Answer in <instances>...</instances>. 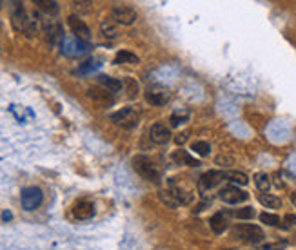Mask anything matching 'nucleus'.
Segmentation results:
<instances>
[{"instance_id":"1","label":"nucleus","mask_w":296,"mask_h":250,"mask_svg":"<svg viewBox=\"0 0 296 250\" xmlns=\"http://www.w3.org/2000/svg\"><path fill=\"white\" fill-rule=\"evenodd\" d=\"M11 22H13V28L16 31L24 33L28 38H35L38 35V24L37 20H33L31 16L28 15L22 4H15V9H13V15H11Z\"/></svg>"},{"instance_id":"2","label":"nucleus","mask_w":296,"mask_h":250,"mask_svg":"<svg viewBox=\"0 0 296 250\" xmlns=\"http://www.w3.org/2000/svg\"><path fill=\"white\" fill-rule=\"evenodd\" d=\"M133 169L136 170V174L147 180L151 183H158L160 182V172L154 165V162L146 154H138V156L133 158Z\"/></svg>"},{"instance_id":"3","label":"nucleus","mask_w":296,"mask_h":250,"mask_svg":"<svg viewBox=\"0 0 296 250\" xmlns=\"http://www.w3.org/2000/svg\"><path fill=\"white\" fill-rule=\"evenodd\" d=\"M233 238L240 239V241H243V243H251V245H260V243L264 241L265 234L260 227L242 223V225L233 227Z\"/></svg>"},{"instance_id":"4","label":"nucleus","mask_w":296,"mask_h":250,"mask_svg":"<svg viewBox=\"0 0 296 250\" xmlns=\"http://www.w3.org/2000/svg\"><path fill=\"white\" fill-rule=\"evenodd\" d=\"M140 120V113L134 107H124V109L117 111V113L111 114V121L115 125H120V127H126V129H133L134 125Z\"/></svg>"},{"instance_id":"5","label":"nucleus","mask_w":296,"mask_h":250,"mask_svg":"<svg viewBox=\"0 0 296 250\" xmlns=\"http://www.w3.org/2000/svg\"><path fill=\"white\" fill-rule=\"evenodd\" d=\"M20 202L26 210H37L44 202V194H42V190L38 187H26L22 190Z\"/></svg>"},{"instance_id":"6","label":"nucleus","mask_w":296,"mask_h":250,"mask_svg":"<svg viewBox=\"0 0 296 250\" xmlns=\"http://www.w3.org/2000/svg\"><path fill=\"white\" fill-rule=\"evenodd\" d=\"M218 198L222 199L223 203H227V205H240V203L247 202L249 194L235 185H227L218 192Z\"/></svg>"},{"instance_id":"7","label":"nucleus","mask_w":296,"mask_h":250,"mask_svg":"<svg viewBox=\"0 0 296 250\" xmlns=\"http://www.w3.org/2000/svg\"><path fill=\"white\" fill-rule=\"evenodd\" d=\"M171 98V91L167 87H164V85H149V87L146 89V100L147 104L151 105H166L167 102H169Z\"/></svg>"},{"instance_id":"8","label":"nucleus","mask_w":296,"mask_h":250,"mask_svg":"<svg viewBox=\"0 0 296 250\" xmlns=\"http://www.w3.org/2000/svg\"><path fill=\"white\" fill-rule=\"evenodd\" d=\"M67 26L71 28V31H73L75 38L80 42H87L91 40V29L87 28V24H85L84 20H80L77 15H69L67 16Z\"/></svg>"},{"instance_id":"9","label":"nucleus","mask_w":296,"mask_h":250,"mask_svg":"<svg viewBox=\"0 0 296 250\" xmlns=\"http://www.w3.org/2000/svg\"><path fill=\"white\" fill-rule=\"evenodd\" d=\"M111 15H113V20L122 26H131L136 20V11L129 6H115Z\"/></svg>"},{"instance_id":"10","label":"nucleus","mask_w":296,"mask_h":250,"mask_svg":"<svg viewBox=\"0 0 296 250\" xmlns=\"http://www.w3.org/2000/svg\"><path fill=\"white\" fill-rule=\"evenodd\" d=\"M149 138L156 145H166L171 140V129L166 123H153L149 129Z\"/></svg>"},{"instance_id":"11","label":"nucleus","mask_w":296,"mask_h":250,"mask_svg":"<svg viewBox=\"0 0 296 250\" xmlns=\"http://www.w3.org/2000/svg\"><path fill=\"white\" fill-rule=\"evenodd\" d=\"M225 178H227V172H223V170H207V172H203L202 178H200V185H202L203 189H215Z\"/></svg>"},{"instance_id":"12","label":"nucleus","mask_w":296,"mask_h":250,"mask_svg":"<svg viewBox=\"0 0 296 250\" xmlns=\"http://www.w3.org/2000/svg\"><path fill=\"white\" fill-rule=\"evenodd\" d=\"M44 31H45V37H48V42L51 45H57L58 42L64 38V31H62V26L58 24V22H53V20L44 22Z\"/></svg>"},{"instance_id":"13","label":"nucleus","mask_w":296,"mask_h":250,"mask_svg":"<svg viewBox=\"0 0 296 250\" xmlns=\"http://www.w3.org/2000/svg\"><path fill=\"white\" fill-rule=\"evenodd\" d=\"M209 225H211L213 232L215 234H223L225 230H227L229 227V216L227 212H216L211 216V219H209Z\"/></svg>"},{"instance_id":"14","label":"nucleus","mask_w":296,"mask_h":250,"mask_svg":"<svg viewBox=\"0 0 296 250\" xmlns=\"http://www.w3.org/2000/svg\"><path fill=\"white\" fill-rule=\"evenodd\" d=\"M73 216L77 219H89L95 216V205L91 202H78L73 207Z\"/></svg>"},{"instance_id":"15","label":"nucleus","mask_w":296,"mask_h":250,"mask_svg":"<svg viewBox=\"0 0 296 250\" xmlns=\"http://www.w3.org/2000/svg\"><path fill=\"white\" fill-rule=\"evenodd\" d=\"M171 158H173V162H175L176 165H187V167H196V165H200V163L196 162L195 158L191 156V154H187L186 151H175Z\"/></svg>"},{"instance_id":"16","label":"nucleus","mask_w":296,"mask_h":250,"mask_svg":"<svg viewBox=\"0 0 296 250\" xmlns=\"http://www.w3.org/2000/svg\"><path fill=\"white\" fill-rule=\"evenodd\" d=\"M100 31L102 35L107 38V40H115V38L120 37V29H118V26L115 24V22L111 20H104L100 24Z\"/></svg>"},{"instance_id":"17","label":"nucleus","mask_w":296,"mask_h":250,"mask_svg":"<svg viewBox=\"0 0 296 250\" xmlns=\"http://www.w3.org/2000/svg\"><path fill=\"white\" fill-rule=\"evenodd\" d=\"M98 84L102 85L104 89H107L109 93H118L124 85H122L120 80H117V78H111V77H106V74H102V77H98Z\"/></svg>"},{"instance_id":"18","label":"nucleus","mask_w":296,"mask_h":250,"mask_svg":"<svg viewBox=\"0 0 296 250\" xmlns=\"http://www.w3.org/2000/svg\"><path fill=\"white\" fill-rule=\"evenodd\" d=\"M87 94H89L93 100L100 102V104H107V102L113 100V93H109L107 89H100V87H91L89 91H87Z\"/></svg>"},{"instance_id":"19","label":"nucleus","mask_w":296,"mask_h":250,"mask_svg":"<svg viewBox=\"0 0 296 250\" xmlns=\"http://www.w3.org/2000/svg\"><path fill=\"white\" fill-rule=\"evenodd\" d=\"M115 64H129V65H138L140 58L131 51H118L115 57Z\"/></svg>"},{"instance_id":"20","label":"nucleus","mask_w":296,"mask_h":250,"mask_svg":"<svg viewBox=\"0 0 296 250\" xmlns=\"http://www.w3.org/2000/svg\"><path fill=\"white\" fill-rule=\"evenodd\" d=\"M258 202L265 207V209H280L282 202L280 198H276L275 194H267V192H262L258 196Z\"/></svg>"},{"instance_id":"21","label":"nucleus","mask_w":296,"mask_h":250,"mask_svg":"<svg viewBox=\"0 0 296 250\" xmlns=\"http://www.w3.org/2000/svg\"><path fill=\"white\" fill-rule=\"evenodd\" d=\"M35 6L48 15H57L58 13V2H55V0H35Z\"/></svg>"},{"instance_id":"22","label":"nucleus","mask_w":296,"mask_h":250,"mask_svg":"<svg viewBox=\"0 0 296 250\" xmlns=\"http://www.w3.org/2000/svg\"><path fill=\"white\" fill-rule=\"evenodd\" d=\"M255 185L260 192H267L269 187H271V178L267 176L265 172H258L255 174Z\"/></svg>"},{"instance_id":"23","label":"nucleus","mask_w":296,"mask_h":250,"mask_svg":"<svg viewBox=\"0 0 296 250\" xmlns=\"http://www.w3.org/2000/svg\"><path fill=\"white\" fill-rule=\"evenodd\" d=\"M227 216H233V218H236V219H253L256 214L253 207H245V209L231 210V212H227Z\"/></svg>"},{"instance_id":"24","label":"nucleus","mask_w":296,"mask_h":250,"mask_svg":"<svg viewBox=\"0 0 296 250\" xmlns=\"http://www.w3.org/2000/svg\"><path fill=\"white\" fill-rule=\"evenodd\" d=\"M227 180L235 185H247L249 183V178L247 174L240 172V170H229L227 172Z\"/></svg>"},{"instance_id":"25","label":"nucleus","mask_w":296,"mask_h":250,"mask_svg":"<svg viewBox=\"0 0 296 250\" xmlns=\"http://www.w3.org/2000/svg\"><path fill=\"white\" fill-rule=\"evenodd\" d=\"M191 151L196 153L198 156H209V153H211V145H209L207 141H195V143L191 145Z\"/></svg>"},{"instance_id":"26","label":"nucleus","mask_w":296,"mask_h":250,"mask_svg":"<svg viewBox=\"0 0 296 250\" xmlns=\"http://www.w3.org/2000/svg\"><path fill=\"white\" fill-rule=\"evenodd\" d=\"M260 221L265 223L269 227H280V216H276V214H271V212H262L260 214Z\"/></svg>"},{"instance_id":"27","label":"nucleus","mask_w":296,"mask_h":250,"mask_svg":"<svg viewBox=\"0 0 296 250\" xmlns=\"http://www.w3.org/2000/svg\"><path fill=\"white\" fill-rule=\"evenodd\" d=\"M160 199H162L169 209H176V207H178V202H176L175 196H173L169 190H162V192H160Z\"/></svg>"},{"instance_id":"28","label":"nucleus","mask_w":296,"mask_h":250,"mask_svg":"<svg viewBox=\"0 0 296 250\" xmlns=\"http://www.w3.org/2000/svg\"><path fill=\"white\" fill-rule=\"evenodd\" d=\"M122 85H126V87H127V96H129V98H136L138 84L133 80V78H126V82H122Z\"/></svg>"},{"instance_id":"29","label":"nucleus","mask_w":296,"mask_h":250,"mask_svg":"<svg viewBox=\"0 0 296 250\" xmlns=\"http://www.w3.org/2000/svg\"><path fill=\"white\" fill-rule=\"evenodd\" d=\"M189 120V114L187 113H175L173 116H171V127H180L182 123H186V121Z\"/></svg>"},{"instance_id":"30","label":"nucleus","mask_w":296,"mask_h":250,"mask_svg":"<svg viewBox=\"0 0 296 250\" xmlns=\"http://www.w3.org/2000/svg\"><path fill=\"white\" fill-rule=\"evenodd\" d=\"M289 245V241H275V243H265L260 245V250H285Z\"/></svg>"},{"instance_id":"31","label":"nucleus","mask_w":296,"mask_h":250,"mask_svg":"<svg viewBox=\"0 0 296 250\" xmlns=\"http://www.w3.org/2000/svg\"><path fill=\"white\" fill-rule=\"evenodd\" d=\"M284 221L287 223V225H285V229H289V227L296 225V216H294V214H285Z\"/></svg>"},{"instance_id":"32","label":"nucleus","mask_w":296,"mask_h":250,"mask_svg":"<svg viewBox=\"0 0 296 250\" xmlns=\"http://www.w3.org/2000/svg\"><path fill=\"white\" fill-rule=\"evenodd\" d=\"M175 141H176V143H178V145L186 143V141H187V134H186V133H184V134H178V136L175 138Z\"/></svg>"},{"instance_id":"33","label":"nucleus","mask_w":296,"mask_h":250,"mask_svg":"<svg viewBox=\"0 0 296 250\" xmlns=\"http://www.w3.org/2000/svg\"><path fill=\"white\" fill-rule=\"evenodd\" d=\"M77 8H87V6H91V2H73Z\"/></svg>"},{"instance_id":"34","label":"nucleus","mask_w":296,"mask_h":250,"mask_svg":"<svg viewBox=\"0 0 296 250\" xmlns=\"http://www.w3.org/2000/svg\"><path fill=\"white\" fill-rule=\"evenodd\" d=\"M13 218V214L11 212H4L2 214V219H4V221H9V219Z\"/></svg>"},{"instance_id":"35","label":"nucleus","mask_w":296,"mask_h":250,"mask_svg":"<svg viewBox=\"0 0 296 250\" xmlns=\"http://www.w3.org/2000/svg\"><path fill=\"white\" fill-rule=\"evenodd\" d=\"M291 202H292V205L296 207V192H292V194H291Z\"/></svg>"},{"instance_id":"36","label":"nucleus","mask_w":296,"mask_h":250,"mask_svg":"<svg viewBox=\"0 0 296 250\" xmlns=\"http://www.w3.org/2000/svg\"><path fill=\"white\" fill-rule=\"evenodd\" d=\"M223 250H238V248H223Z\"/></svg>"}]
</instances>
